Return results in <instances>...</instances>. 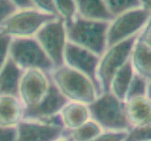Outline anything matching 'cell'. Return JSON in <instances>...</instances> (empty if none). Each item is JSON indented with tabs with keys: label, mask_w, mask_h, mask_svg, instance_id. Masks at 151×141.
I'll use <instances>...</instances> for the list:
<instances>
[{
	"label": "cell",
	"mask_w": 151,
	"mask_h": 141,
	"mask_svg": "<svg viewBox=\"0 0 151 141\" xmlns=\"http://www.w3.org/2000/svg\"><path fill=\"white\" fill-rule=\"evenodd\" d=\"M124 141H151V119L129 130Z\"/></svg>",
	"instance_id": "cell-23"
},
{
	"label": "cell",
	"mask_w": 151,
	"mask_h": 141,
	"mask_svg": "<svg viewBox=\"0 0 151 141\" xmlns=\"http://www.w3.org/2000/svg\"><path fill=\"white\" fill-rule=\"evenodd\" d=\"M139 1L141 4V7L147 10L151 17V0H139Z\"/></svg>",
	"instance_id": "cell-32"
},
{
	"label": "cell",
	"mask_w": 151,
	"mask_h": 141,
	"mask_svg": "<svg viewBox=\"0 0 151 141\" xmlns=\"http://www.w3.org/2000/svg\"><path fill=\"white\" fill-rule=\"evenodd\" d=\"M9 57L23 72L40 70L49 74L55 68L35 38L12 39Z\"/></svg>",
	"instance_id": "cell-6"
},
{
	"label": "cell",
	"mask_w": 151,
	"mask_h": 141,
	"mask_svg": "<svg viewBox=\"0 0 151 141\" xmlns=\"http://www.w3.org/2000/svg\"><path fill=\"white\" fill-rule=\"evenodd\" d=\"M147 97L151 101V80L148 81L147 84Z\"/></svg>",
	"instance_id": "cell-33"
},
{
	"label": "cell",
	"mask_w": 151,
	"mask_h": 141,
	"mask_svg": "<svg viewBox=\"0 0 151 141\" xmlns=\"http://www.w3.org/2000/svg\"><path fill=\"white\" fill-rule=\"evenodd\" d=\"M23 71L9 59L0 71V95L18 96V87Z\"/></svg>",
	"instance_id": "cell-18"
},
{
	"label": "cell",
	"mask_w": 151,
	"mask_h": 141,
	"mask_svg": "<svg viewBox=\"0 0 151 141\" xmlns=\"http://www.w3.org/2000/svg\"><path fill=\"white\" fill-rule=\"evenodd\" d=\"M137 37L108 46L99 57L96 81L100 94L108 91L109 85L114 74L129 60L132 47Z\"/></svg>",
	"instance_id": "cell-4"
},
{
	"label": "cell",
	"mask_w": 151,
	"mask_h": 141,
	"mask_svg": "<svg viewBox=\"0 0 151 141\" xmlns=\"http://www.w3.org/2000/svg\"><path fill=\"white\" fill-rule=\"evenodd\" d=\"M34 38L54 67H59L64 64V51L68 40L63 19L56 17L46 23Z\"/></svg>",
	"instance_id": "cell-8"
},
{
	"label": "cell",
	"mask_w": 151,
	"mask_h": 141,
	"mask_svg": "<svg viewBox=\"0 0 151 141\" xmlns=\"http://www.w3.org/2000/svg\"><path fill=\"white\" fill-rule=\"evenodd\" d=\"M134 74V71L132 67L129 60L126 64L123 65L119 69L114 75L113 76L112 80L109 85L108 91L111 92L119 100L124 101L126 99V95L129 90V84Z\"/></svg>",
	"instance_id": "cell-19"
},
{
	"label": "cell",
	"mask_w": 151,
	"mask_h": 141,
	"mask_svg": "<svg viewBox=\"0 0 151 141\" xmlns=\"http://www.w3.org/2000/svg\"><path fill=\"white\" fill-rule=\"evenodd\" d=\"M12 40L8 36L0 34V71L9 59V50Z\"/></svg>",
	"instance_id": "cell-26"
},
{
	"label": "cell",
	"mask_w": 151,
	"mask_h": 141,
	"mask_svg": "<svg viewBox=\"0 0 151 141\" xmlns=\"http://www.w3.org/2000/svg\"><path fill=\"white\" fill-rule=\"evenodd\" d=\"M10 1L17 8V9H34L32 0H10Z\"/></svg>",
	"instance_id": "cell-31"
},
{
	"label": "cell",
	"mask_w": 151,
	"mask_h": 141,
	"mask_svg": "<svg viewBox=\"0 0 151 141\" xmlns=\"http://www.w3.org/2000/svg\"><path fill=\"white\" fill-rule=\"evenodd\" d=\"M74 3L76 15L82 19L109 23L114 18L103 0H74Z\"/></svg>",
	"instance_id": "cell-16"
},
{
	"label": "cell",
	"mask_w": 151,
	"mask_h": 141,
	"mask_svg": "<svg viewBox=\"0 0 151 141\" xmlns=\"http://www.w3.org/2000/svg\"><path fill=\"white\" fill-rule=\"evenodd\" d=\"M58 117L66 132L74 130L91 119L88 104L67 102L60 110Z\"/></svg>",
	"instance_id": "cell-13"
},
{
	"label": "cell",
	"mask_w": 151,
	"mask_h": 141,
	"mask_svg": "<svg viewBox=\"0 0 151 141\" xmlns=\"http://www.w3.org/2000/svg\"><path fill=\"white\" fill-rule=\"evenodd\" d=\"M126 115L131 128L151 119V101L147 97H139L125 102Z\"/></svg>",
	"instance_id": "cell-17"
},
{
	"label": "cell",
	"mask_w": 151,
	"mask_h": 141,
	"mask_svg": "<svg viewBox=\"0 0 151 141\" xmlns=\"http://www.w3.org/2000/svg\"><path fill=\"white\" fill-rule=\"evenodd\" d=\"M138 38L151 47V18L148 20L147 25H145L141 33L138 35Z\"/></svg>",
	"instance_id": "cell-30"
},
{
	"label": "cell",
	"mask_w": 151,
	"mask_h": 141,
	"mask_svg": "<svg viewBox=\"0 0 151 141\" xmlns=\"http://www.w3.org/2000/svg\"><path fill=\"white\" fill-rule=\"evenodd\" d=\"M103 2L113 17L131 9L141 8L139 0H103Z\"/></svg>",
	"instance_id": "cell-21"
},
{
	"label": "cell",
	"mask_w": 151,
	"mask_h": 141,
	"mask_svg": "<svg viewBox=\"0 0 151 141\" xmlns=\"http://www.w3.org/2000/svg\"><path fill=\"white\" fill-rule=\"evenodd\" d=\"M150 18L149 13L142 7L114 17L108 24L107 47L137 37Z\"/></svg>",
	"instance_id": "cell-7"
},
{
	"label": "cell",
	"mask_w": 151,
	"mask_h": 141,
	"mask_svg": "<svg viewBox=\"0 0 151 141\" xmlns=\"http://www.w3.org/2000/svg\"><path fill=\"white\" fill-rule=\"evenodd\" d=\"M16 129V141H55L66 134L58 116L49 121L24 119Z\"/></svg>",
	"instance_id": "cell-10"
},
{
	"label": "cell",
	"mask_w": 151,
	"mask_h": 141,
	"mask_svg": "<svg viewBox=\"0 0 151 141\" xmlns=\"http://www.w3.org/2000/svg\"><path fill=\"white\" fill-rule=\"evenodd\" d=\"M129 62L135 74L147 81L151 80V47L138 37L133 44Z\"/></svg>",
	"instance_id": "cell-15"
},
{
	"label": "cell",
	"mask_w": 151,
	"mask_h": 141,
	"mask_svg": "<svg viewBox=\"0 0 151 141\" xmlns=\"http://www.w3.org/2000/svg\"><path fill=\"white\" fill-rule=\"evenodd\" d=\"M52 82V81H51ZM68 101L52 83L47 95L38 106L24 110V119L49 121L58 116L60 110Z\"/></svg>",
	"instance_id": "cell-12"
},
{
	"label": "cell",
	"mask_w": 151,
	"mask_h": 141,
	"mask_svg": "<svg viewBox=\"0 0 151 141\" xmlns=\"http://www.w3.org/2000/svg\"><path fill=\"white\" fill-rule=\"evenodd\" d=\"M55 141H71L69 137H67L66 135V134L63 135V137H59V138H57V139H55Z\"/></svg>",
	"instance_id": "cell-34"
},
{
	"label": "cell",
	"mask_w": 151,
	"mask_h": 141,
	"mask_svg": "<svg viewBox=\"0 0 151 141\" xmlns=\"http://www.w3.org/2000/svg\"><path fill=\"white\" fill-rule=\"evenodd\" d=\"M147 84H148L147 80H145V78H143L142 76H140L134 72L132 82L129 87L125 102L128 100H131V99L147 96Z\"/></svg>",
	"instance_id": "cell-22"
},
{
	"label": "cell",
	"mask_w": 151,
	"mask_h": 141,
	"mask_svg": "<svg viewBox=\"0 0 151 141\" xmlns=\"http://www.w3.org/2000/svg\"><path fill=\"white\" fill-rule=\"evenodd\" d=\"M24 117V107L18 96L0 95V126L16 127Z\"/></svg>",
	"instance_id": "cell-14"
},
{
	"label": "cell",
	"mask_w": 151,
	"mask_h": 141,
	"mask_svg": "<svg viewBox=\"0 0 151 141\" xmlns=\"http://www.w3.org/2000/svg\"><path fill=\"white\" fill-rule=\"evenodd\" d=\"M52 85L47 72L40 70L24 71L18 87V98L24 110L33 108L43 100Z\"/></svg>",
	"instance_id": "cell-9"
},
{
	"label": "cell",
	"mask_w": 151,
	"mask_h": 141,
	"mask_svg": "<svg viewBox=\"0 0 151 141\" xmlns=\"http://www.w3.org/2000/svg\"><path fill=\"white\" fill-rule=\"evenodd\" d=\"M67 40L69 43L82 47L100 56L107 47V22L85 20L76 16L64 21Z\"/></svg>",
	"instance_id": "cell-2"
},
{
	"label": "cell",
	"mask_w": 151,
	"mask_h": 141,
	"mask_svg": "<svg viewBox=\"0 0 151 141\" xmlns=\"http://www.w3.org/2000/svg\"><path fill=\"white\" fill-rule=\"evenodd\" d=\"M102 132L103 130L100 125L90 119L80 127L72 131L66 132V135L71 141H91Z\"/></svg>",
	"instance_id": "cell-20"
},
{
	"label": "cell",
	"mask_w": 151,
	"mask_h": 141,
	"mask_svg": "<svg viewBox=\"0 0 151 141\" xmlns=\"http://www.w3.org/2000/svg\"><path fill=\"white\" fill-rule=\"evenodd\" d=\"M32 3L34 9L39 10V12L58 17L55 10L54 0H32Z\"/></svg>",
	"instance_id": "cell-25"
},
{
	"label": "cell",
	"mask_w": 151,
	"mask_h": 141,
	"mask_svg": "<svg viewBox=\"0 0 151 141\" xmlns=\"http://www.w3.org/2000/svg\"><path fill=\"white\" fill-rule=\"evenodd\" d=\"M90 117L103 131L128 132L131 129L125 108V102L111 92H102L88 104Z\"/></svg>",
	"instance_id": "cell-3"
},
{
	"label": "cell",
	"mask_w": 151,
	"mask_h": 141,
	"mask_svg": "<svg viewBox=\"0 0 151 141\" xmlns=\"http://www.w3.org/2000/svg\"><path fill=\"white\" fill-rule=\"evenodd\" d=\"M128 132L103 131L91 141H124Z\"/></svg>",
	"instance_id": "cell-28"
},
{
	"label": "cell",
	"mask_w": 151,
	"mask_h": 141,
	"mask_svg": "<svg viewBox=\"0 0 151 141\" xmlns=\"http://www.w3.org/2000/svg\"><path fill=\"white\" fill-rule=\"evenodd\" d=\"M49 77L57 90L68 102L90 104L100 95V92L89 77L66 65L55 67Z\"/></svg>",
	"instance_id": "cell-1"
},
{
	"label": "cell",
	"mask_w": 151,
	"mask_h": 141,
	"mask_svg": "<svg viewBox=\"0 0 151 141\" xmlns=\"http://www.w3.org/2000/svg\"><path fill=\"white\" fill-rule=\"evenodd\" d=\"M16 127L0 126V141H16Z\"/></svg>",
	"instance_id": "cell-29"
},
{
	"label": "cell",
	"mask_w": 151,
	"mask_h": 141,
	"mask_svg": "<svg viewBox=\"0 0 151 141\" xmlns=\"http://www.w3.org/2000/svg\"><path fill=\"white\" fill-rule=\"evenodd\" d=\"M57 16L64 21H70L76 16L74 0H54Z\"/></svg>",
	"instance_id": "cell-24"
},
{
	"label": "cell",
	"mask_w": 151,
	"mask_h": 141,
	"mask_svg": "<svg viewBox=\"0 0 151 141\" xmlns=\"http://www.w3.org/2000/svg\"><path fill=\"white\" fill-rule=\"evenodd\" d=\"M17 8L10 0H0V25L16 12Z\"/></svg>",
	"instance_id": "cell-27"
},
{
	"label": "cell",
	"mask_w": 151,
	"mask_h": 141,
	"mask_svg": "<svg viewBox=\"0 0 151 141\" xmlns=\"http://www.w3.org/2000/svg\"><path fill=\"white\" fill-rule=\"evenodd\" d=\"M55 16L40 12L36 9H17L0 25V34L12 39L34 38L38 31Z\"/></svg>",
	"instance_id": "cell-5"
},
{
	"label": "cell",
	"mask_w": 151,
	"mask_h": 141,
	"mask_svg": "<svg viewBox=\"0 0 151 141\" xmlns=\"http://www.w3.org/2000/svg\"><path fill=\"white\" fill-rule=\"evenodd\" d=\"M99 56L68 41L64 51V65L86 75L95 83ZM98 87V86H97Z\"/></svg>",
	"instance_id": "cell-11"
}]
</instances>
